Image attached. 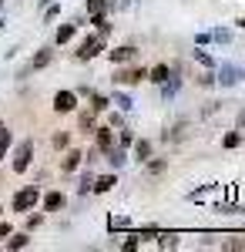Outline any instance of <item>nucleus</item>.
I'll return each mask as SVG.
<instances>
[{
    "instance_id": "1",
    "label": "nucleus",
    "mask_w": 245,
    "mask_h": 252,
    "mask_svg": "<svg viewBox=\"0 0 245 252\" xmlns=\"http://www.w3.org/2000/svg\"><path fill=\"white\" fill-rule=\"evenodd\" d=\"M37 189L34 185H27V189H20L17 195H14V212H31L34 205H37Z\"/></svg>"
},
{
    "instance_id": "2",
    "label": "nucleus",
    "mask_w": 245,
    "mask_h": 252,
    "mask_svg": "<svg viewBox=\"0 0 245 252\" xmlns=\"http://www.w3.org/2000/svg\"><path fill=\"white\" fill-rule=\"evenodd\" d=\"M104 51V34H97V37H88L81 47H77V61H91V58H97Z\"/></svg>"
},
{
    "instance_id": "3",
    "label": "nucleus",
    "mask_w": 245,
    "mask_h": 252,
    "mask_svg": "<svg viewBox=\"0 0 245 252\" xmlns=\"http://www.w3.org/2000/svg\"><path fill=\"white\" fill-rule=\"evenodd\" d=\"M31 158H34V141H20L17 155H14V172H27L31 168Z\"/></svg>"
},
{
    "instance_id": "4",
    "label": "nucleus",
    "mask_w": 245,
    "mask_h": 252,
    "mask_svg": "<svg viewBox=\"0 0 245 252\" xmlns=\"http://www.w3.org/2000/svg\"><path fill=\"white\" fill-rule=\"evenodd\" d=\"M242 78H245V71H242V67H235V64H222V67H218V84H225V88L239 84Z\"/></svg>"
},
{
    "instance_id": "5",
    "label": "nucleus",
    "mask_w": 245,
    "mask_h": 252,
    "mask_svg": "<svg viewBox=\"0 0 245 252\" xmlns=\"http://www.w3.org/2000/svg\"><path fill=\"white\" fill-rule=\"evenodd\" d=\"M74 108H77V94L74 91H57L54 94V111L67 115V111H74Z\"/></svg>"
},
{
    "instance_id": "6",
    "label": "nucleus",
    "mask_w": 245,
    "mask_h": 252,
    "mask_svg": "<svg viewBox=\"0 0 245 252\" xmlns=\"http://www.w3.org/2000/svg\"><path fill=\"white\" fill-rule=\"evenodd\" d=\"M145 78H148L145 67H134V71H114V81H118V84H141Z\"/></svg>"
},
{
    "instance_id": "7",
    "label": "nucleus",
    "mask_w": 245,
    "mask_h": 252,
    "mask_svg": "<svg viewBox=\"0 0 245 252\" xmlns=\"http://www.w3.org/2000/svg\"><path fill=\"white\" fill-rule=\"evenodd\" d=\"M165 141H182V138H188V121H175L171 128H165Z\"/></svg>"
},
{
    "instance_id": "8",
    "label": "nucleus",
    "mask_w": 245,
    "mask_h": 252,
    "mask_svg": "<svg viewBox=\"0 0 245 252\" xmlns=\"http://www.w3.org/2000/svg\"><path fill=\"white\" fill-rule=\"evenodd\" d=\"M138 58V51H134L131 44H124V47H114L111 51V61L114 64H128V61H134Z\"/></svg>"
},
{
    "instance_id": "9",
    "label": "nucleus",
    "mask_w": 245,
    "mask_h": 252,
    "mask_svg": "<svg viewBox=\"0 0 245 252\" xmlns=\"http://www.w3.org/2000/svg\"><path fill=\"white\" fill-rule=\"evenodd\" d=\"M51 61H54V51H51V47H40L37 54H34V61H31V71H40V67H47Z\"/></svg>"
},
{
    "instance_id": "10",
    "label": "nucleus",
    "mask_w": 245,
    "mask_h": 252,
    "mask_svg": "<svg viewBox=\"0 0 245 252\" xmlns=\"http://www.w3.org/2000/svg\"><path fill=\"white\" fill-rule=\"evenodd\" d=\"M94 135H97V148H101V152H108V148L114 145V131L111 128H97Z\"/></svg>"
},
{
    "instance_id": "11",
    "label": "nucleus",
    "mask_w": 245,
    "mask_h": 252,
    "mask_svg": "<svg viewBox=\"0 0 245 252\" xmlns=\"http://www.w3.org/2000/svg\"><path fill=\"white\" fill-rule=\"evenodd\" d=\"M178 84H182V81L175 78V71H171V78L165 81V84H161V97H165V101H171V97L178 94Z\"/></svg>"
},
{
    "instance_id": "12",
    "label": "nucleus",
    "mask_w": 245,
    "mask_h": 252,
    "mask_svg": "<svg viewBox=\"0 0 245 252\" xmlns=\"http://www.w3.org/2000/svg\"><path fill=\"white\" fill-rule=\"evenodd\" d=\"M44 209H47V212L64 209V195H61V192H47V198H44Z\"/></svg>"
},
{
    "instance_id": "13",
    "label": "nucleus",
    "mask_w": 245,
    "mask_h": 252,
    "mask_svg": "<svg viewBox=\"0 0 245 252\" xmlns=\"http://www.w3.org/2000/svg\"><path fill=\"white\" fill-rule=\"evenodd\" d=\"M148 78L154 81V84H165V81L171 78V71H168V64H158L154 71H148Z\"/></svg>"
},
{
    "instance_id": "14",
    "label": "nucleus",
    "mask_w": 245,
    "mask_h": 252,
    "mask_svg": "<svg viewBox=\"0 0 245 252\" xmlns=\"http://www.w3.org/2000/svg\"><path fill=\"white\" fill-rule=\"evenodd\" d=\"M81 152H67V155H64V161H61V168H64V172H74L77 165H81Z\"/></svg>"
},
{
    "instance_id": "15",
    "label": "nucleus",
    "mask_w": 245,
    "mask_h": 252,
    "mask_svg": "<svg viewBox=\"0 0 245 252\" xmlns=\"http://www.w3.org/2000/svg\"><path fill=\"white\" fill-rule=\"evenodd\" d=\"M114 185H118V182H114V175H104V178H97L94 185H91V192H111Z\"/></svg>"
},
{
    "instance_id": "16",
    "label": "nucleus",
    "mask_w": 245,
    "mask_h": 252,
    "mask_svg": "<svg viewBox=\"0 0 245 252\" xmlns=\"http://www.w3.org/2000/svg\"><path fill=\"white\" fill-rule=\"evenodd\" d=\"M74 31H77V24H64V27L57 31V44H67V40L74 37Z\"/></svg>"
},
{
    "instance_id": "17",
    "label": "nucleus",
    "mask_w": 245,
    "mask_h": 252,
    "mask_svg": "<svg viewBox=\"0 0 245 252\" xmlns=\"http://www.w3.org/2000/svg\"><path fill=\"white\" fill-rule=\"evenodd\" d=\"M134 155H138V161H148L151 158V141H138V145H134Z\"/></svg>"
},
{
    "instance_id": "18",
    "label": "nucleus",
    "mask_w": 245,
    "mask_h": 252,
    "mask_svg": "<svg viewBox=\"0 0 245 252\" xmlns=\"http://www.w3.org/2000/svg\"><path fill=\"white\" fill-rule=\"evenodd\" d=\"M108 161H111L114 168H121V165H124V152H121V148H114V145H111V148H108Z\"/></svg>"
},
{
    "instance_id": "19",
    "label": "nucleus",
    "mask_w": 245,
    "mask_h": 252,
    "mask_svg": "<svg viewBox=\"0 0 245 252\" xmlns=\"http://www.w3.org/2000/svg\"><path fill=\"white\" fill-rule=\"evenodd\" d=\"M111 7V0H88V14H104Z\"/></svg>"
},
{
    "instance_id": "20",
    "label": "nucleus",
    "mask_w": 245,
    "mask_h": 252,
    "mask_svg": "<svg viewBox=\"0 0 245 252\" xmlns=\"http://www.w3.org/2000/svg\"><path fill=\"white\" fill-rule=\"evenodd\" d=\"M27 242H31V239H27V235H24V232H17V235L10 232V242H7V249H24Z\"/></svg>"
},
{
    "instance_id": "21",
    "label": "nucleus",
    "mask_w": 245,
    "mask_h": 252,
    "mask_svg": "<svg viewBox=\"0 0 245 252\" xmlns=\"http://www.w3.org/2000/svg\"><path fill=\"white\" fill-rule=\"evenodd\" d=\"M7 145H10V131H7V125L0 121V158H3V152H7Z\"/></svg>"
},
{
    "instance_id": "22",
    "label": "nucleus",
    "mask_w": 245,
    "mask_h": 252,
    "mask_svg": "<svg viewBox=\"0 0 245 252\" xmlns=\"http://www.w3.org/2000/svg\"><path fill=\"white\" fill-rule=\"evenodd\" d=\"M94 115L97 111H84V115H81V128H84V131H94Z\"/></svg>"
},
{
    "instance_id": "23",
    "label": "nucleus",
    "mask_w": 245,
    "mask_h": 252,
    "mask_svg": "<svg viewBox=\"0 0 245 252\" xmlns=\"http://www.w3.org/2000/svg\"><path fill=\"white\" fill-rule=\"evenodd\" d=\"M114 104H118L121 111H131V108H134V101L128 94H114Z\"/></svg>"
},
{
    "instance_id": "24",
    "label": "nucleus",
    "mask_w": 245,
    "mask_h": 252,
    "mask_svg": "<svg viewBox=\"0 0 245 252\" xmlns=\"http://www.w3.org/2000/svg\"><path fill=\"white\" fill-rule=\"evenodd\" d=\"M104 108H108V97L91 94V111H104Z\"/></svg>"
},
{
    "instance_id": "25",
    "label": "nucleus",
    "mask_w": 245,
    "mask_h": 252,
    "mask_svg": "<svg viewBox=\"0 0 245 252\" xmlns=\"http://www.w3.org/2000/svg\"><path fill=\"white\" fill-rule=\"evenodd\" d=\"M168 168V161H148V175H161Z\"/></svg>"
},
{
    "instance_id": "26",
    "label": "nucleus",
    "mask_w": 245,
    "mask_h": 252,
    "mask_svg": "<svg viewBox=\"0 0 245 252\" xmlns=\"http://www.w3.org/2000/svg\"><path fill=\"white\" fill-rule=\"evenodd\" d=\"M67 141H71L67 131H57V135H54V148H67Z\"/></svg>"
},
{
    "instance_id": "27",
    "label": "nucleus",
    "mask_w": 245,
    "mask_h": 252,
    "mask_svg": "<svg viewBox=\"0 0 245 252\" xmlns=\"http://www.w3.org/2000/svg\"><path fill=\"white\" fill-rule=\"evenodd\" d=\"M131 222H128V215H118V219H111V229H128Z\"/></svg>"
},
{
    "instance_id": "28",
    "label": "nucleus",
    "mask_w": 245,
    "mask_h": 252,
    "mask_svg": "<svg viewBox=\"0 0 245 252\" xmlns=\"http://www.w3.org/2000/svg\"><path fill=\"white\" fill-rule=\"evenodd\" d=\"M195 58H198V61H202V64H205V67H215V61H212V58H208V54H205V51H195Z\"/></svg>"
},
{
    "instance_id": "29",
    "label": "nucleus",
    "mask_w": 245,
    "mask_h": 252,
    "mask_svg": "<svg viewBox=\"0 0 245 252\" xmlns=\"http://www.w3.org/2000/svg\"><path fill=\"white\" fill-rule=\"evenodd\" d=\"M212 37L218 40V44H228V40H232V34H228V31H215V34H212Z\"/></svg>"
},
{
    "instance_id": "30",
    "label": "nucleus",
    "mask_w": 245,
    "mask_h": 252,
    "mask_svg": "<svg viewBox=\"0 0 245 252\" xmlns=\"http://www.w3.org/2000/svg\"><path fill=\"white\" fill-rule=\"evenodd\" d=\"M239 141H242V135H225V141H222V145H225V148H235Z\"/></svg>"
},
{
    "instance_id": "31",
    "label": "nucleus",
    "mask_w": 245,
    "mask_h": 252,
    "mask_svg": "<svg viewBox=\"0 0 245 252\" xmlns=\"http://www.w3.org/2000/svg\"><path fill=\"white\" fill-rule=\"evenodd\" d=\"M175 246V235H161V249H171Z\"/></svg>"
},
{
    "instance_id": "32",
    "label": "nucleus",
    "mask_w": 245,
    "mask_h": 252,
    "mask_svg": "<svg viewBox=\"0 0 245 252\" xmlns=\"http://www.w3.org/2000/svg\"><path fill=\"white\" fill-rule=\"evenodd\" d=\"M7 235H10V225H7V222H0V239H7Z\"/></svg>"
},
{
    "instance_id": "33",
    "label": "nucleus",
    "mask_w": 245,
    "mask_h": 252,
    "mask_svg": "<svg viewBox=\"0 0 245 252\" xmlns=\"http://www.w3.org/2000/svg\"><path fill=\"white\" fill-rule=\"evenodd\" d=\"M235 24H239V27H242V31H245V17H239V20H235Z\"/></svg>"
},
{
    "instance_id": "34",
    "label": "nucleus",
    "mask_w": 245,
    "mask_h": 252,
    "mask_svg": "<svg viewBox=\"0 0 245 252\" xmlns=\"http://www.w3.org/2000/svg\"><path fill=\"white\" fill-rule=\"evenodd\" d=\"M239 121H242V125H245V111H242V115H239Z\"/></svg>"
},
{
    "instance_id": "35",
    "label": "nucleus",
    "mask_w": 245,
    "mask_h": 252,
    "mask_svg": "<svg viewBox=\"0 0 245 252\" xmlns=\"http://www.w3.org/2000/svg\"><path fill=\"white\" fill-rule=\"evenodd\" d=\"M0 215H3V209H0Z\"/></svg>"
}]
</instances>
